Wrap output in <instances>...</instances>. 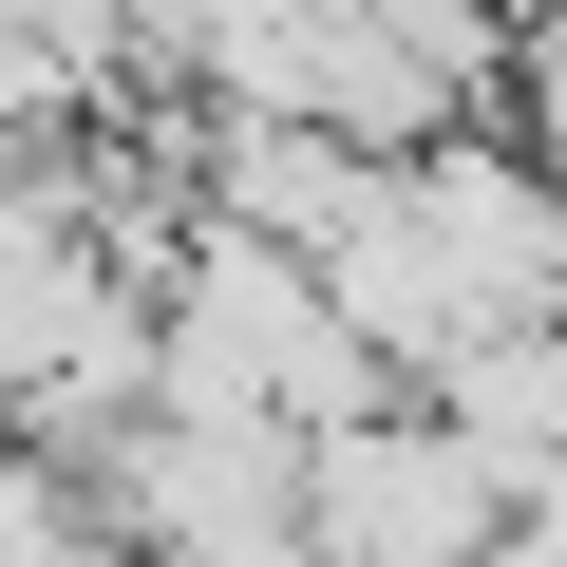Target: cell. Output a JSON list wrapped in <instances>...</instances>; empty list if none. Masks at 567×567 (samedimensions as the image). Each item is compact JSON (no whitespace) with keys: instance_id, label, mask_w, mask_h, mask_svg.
Segmentation results:
<instances>
[{"instance_id":"obj_1","label":"cell","mask_w":567,"mask_h":567,"mask_svg":"<svg viewBox=\"0 0 567 567\" xmlns=\"http://www.w3.org/2000/svg\"><path fill=\"white\" fill-rule=\"evenodd\" d=\"M511 454L454 416V398H379L341 435H303V511H322V567H511Z\"/></svg>"}]
</instances>
